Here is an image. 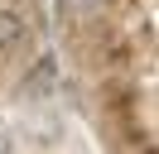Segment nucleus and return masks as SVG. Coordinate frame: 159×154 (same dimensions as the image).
Listing matches in <instances>:
<instances>
[{
	"label": "nucleus",
	"mask_w": 159,
	"mask_h": 154,
	"mask_svg": "<svg viewBox=\"0 0 159 154\" xmlns=\"http://www.w3.org/2000/svg\"><path fill=\"white\" fill-rule=\"evenodd\" d=\"M24 34H29V24L20 10H0V53H15L24 43Z\"/></svg>",
	"instance_id": "f257e3e1"
},
{
	"label": "nucleus",
	"mask_w": 159,
	"mask_h": 154,
	"mask_svg": "<svg viewBox=\"0 0 159 154\" xmlns=\"http://www.w3.org/2000/svg\"><path fill=\"white\" fill-rule=\"evenodd\" d=\"M48 87H53V63H48V58H43V63L34 67V77H29V82H24V96H43V92H48Z\"/></svg>",
	"instance_id": "f03ea898"
},
{
	"label": "nucleus",
	"mask_w": 159,
	"mask_h": 154,
	"mask_svg": "<svg viewBox=\"0 0 159 154\" xmlns=\"http://www.w3.org/2000/svg\"><path fill=\"white\" fill-rule=\"evenodd\" d=\"M101 0H58V10L63 15H87V10H97Z\"/></svg>",
	"instance_id": "7ed1b4c3"
}]
</instances>
